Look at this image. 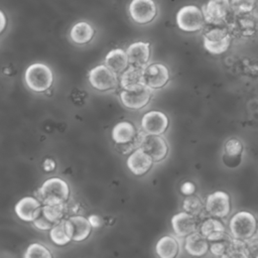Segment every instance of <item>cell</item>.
<instances>
[{
    "label": "cell",
    "instance_id": "cell-4",
    "mask_svg": "<svg viewBox=\"0 0 258 258\" xmlns=\"http://www.w3.org/2000/svg\"><path fill=\"white\" fill-rule=\"evenodd\" d=\"M70 196V187L67 181L59 177L46 179L38 188L37 200L42 205L67 203Z\"/></svg>",
    "mask_w": 258,
    "mask_h": 258
},
{
    "label": "cell",
    "instance_id": "cell-22",
    "mask_svg": "<svg viewBox=\"0 0 258 258\" xmlns=\"http://www.w3.org/2000/svg\"><path fill=\"white\" fill-rule=\"evenodd\" d=\"M144 68L129 66L121 74V77H120L121 88L123 90H134L142 86H145Z\"/></svg>",
    "mask_w": 258,
    "mask_h": 258
},
{
    "label": "cell",
    "instance_id": "cell-29",
    "mask_svg": "<svg viewBox=\"0 0 258 258\" xmlns=\"http://www.w3.org/2000/svg\"><path fill=\"white\" fill-rule=\"evenodd\" d=\"M49 237L51 241L58 246L67 245L72 241V238L69 236L66 229V219H62L53 225L49 230Z\"/></svg>",
    "mask_w": 258,
    "mask_h": 258
},
{
    "label": "cell",
    "instance_id": "cell-8",
    "mask_svg": "<svg viewBox=\"0 0 258 258\" xmlns=\"http://www.w3.org/2000/svg\"><path fill=\"white\" fill-rule=\"evenodd\" d=\"M202 10L206 23L210 25L226 24L233 13L230 0H208Z\"/></svg>",
    "mask_w": 258,
    "mask_h": 258
},
{
    "label": "cell",
    "instance_id": "cell-38",
    "mask_svg": "<svg viewBox=\"0 0 258 258\" xmlns=\"http://www.w3.org/2000/svg\"><path fill=\"white\" fill-rule=\"evenodd\" d=\"M88 219H89L93 228H97V227L101 226V220L97 215H91Z\"/></svg>",
    "mask_w": 258,
    "mask_h": 258
},
{
    "label": "cell",
    "instance_id": "cell-13",
    "mask_svg": "<svg viewBox=\"0 0 258 258\" xmlns=\"http://www.w3.org/2000/svg\"><path fill=\"white\" fill-rule=\"evenodd\" d=\"M201 219L199 216L191 215L187 212H180L171 218V226L173 232L178 237H186L196 232L200 228Z\"/></svg>",
    "mask_w": 258,
    "mask_h": 258
},
{
    "label": "cell",
    "instance_id": "cell-19",
    "mask_svg": "<svg viewBox=\"0 0 258 258\" xmlns=\"http://www.w3.org/2000/svg\"><path fill=\"white\" fill-rule=\"evenodd\" d=\"M153 162V159L140 147L132 151L127 158V166L135 175L145 174Z\"/></svg>",
    "mask_w": 258,
    "mask_h": 258
},
{
    "label": "cell",
    "instance_id": "cell-33",
    "mask_svg": "<svg viewBox=\"0 0 258 258\" xmlns=\"http://www.w3.org/2000/svg\"><path fill=\"white\" fill-rule=\"evenodd\" d=\"M231 239H232V236L227 234L222 239L211 241L210 242V251H211V253L215 256L227 257L228 248H229V244H230Z\"/></svg>",
    "mask_w": 258,
    "mask_h": 258
},
{
    "label": "cell",
    "instance_id": "cell-32",
    "mask_svg": "<svg viewBox=\"0 0 258 258\" xmlns=\"http://www.w3.org/2000/svg\"><path fill=\"white\" fill-rule=\"evenodd\" d=\"M182 209L191 215L200 217L204 211V204L199 197L189 195L183 200Z\"/></svg>",
    "mask_w": 258,
    "mask_h": 258
},
{
    "label": "cell",
    "instance_id": "cell-25",
    "mask_svg": "<svg viewBox=\"0 0 258 258\" xmlns=\"http://www.w3.org/2000/svg\"><path fill=\"white\" fill-rule=\"evenodd\" d=\"M105 64L117 75H121L130 66L127 52L121 48L110 50L105 57Z\"/></svg>",
    "mask_w": 258,
    "mask_h": 258
},
{
    "label": "cell",
    "instance_id": "cell-12",
    "mask_svg": "<svg viewBox=\"0 0 258 258\" xmlns=\"http://www.w3.org/2000/svg\"><path fill=\"white\" fill-rule=\"evenodd\" d=\"M152 91L153 90L146 85L134 90H122L120 93V100L126 108L139 110L148 104Z\"/></svg>",
    "mask_w": 258,
    "mask_h": 258
},
{
    "label": "cell",
    "instance_id": "cell-3",
    "mask_svg": "<svg viewBox=\"0 0 258 258\" xmlns=\"http://www.w3.org/2000/svg\"><path fill=\"white\" fill-rule=\"evenodd\" d=\"M232 37L227 24L212 25L203 35L204 47L212 54L224 53L230 47Z\"/></svg>",
    "mask_w": 258,
    "mask_h": 258
},
{
    "label": "cell",
    "instance_id": "cell-18",
    "mask_svg": "<svg viewBox=\"0 0 258 258\" xmlns=\"http://www.w3.org/2000/svg\"><path fill=\"white\" fill-rule=\"evenodd\" d=\"M14 211L20 220L33 222L41 213L42 204L35 197H24L16 203Z\"/></svg>",
    "mask_w": 258,
    "mask_h": 258
},
{
    "label": "cell",
    "instance_id": "cell-21",
    "mask_svg": "<svg viewBox=\"0 0 258 258\" xmlns=\"http://www.w3.org/2000/svg\"><path fill=\"white\" fill-rule=\"evenodd\" d=\"M199 231L210 242L222 239L227 235L225 225L222 223V221H220L219 218L212 217V216L205 218L201 222Z\"/></svg>",
    "mask_w": 258,
    "mask_h": 258
},
{
    "label": "cell",
    "instance_id": "cell-10",
    "mask_svg": "<svg viewBox=\"0 0 258 258\" xmlns=\"http://www.w3.org/2000/svg\"><path fill=\"white\" fill-rule=\"evenodd\" d=\"M205 210L209 216L219 219L226 218L231 212L230 196L223 190H217L207 197Z\"/></svg>",
    "mask_w": 258,
    "mask_h": 258
},
{
    "label": "cell",
    "instance_id": "cell-2",
    "mask_svg": "<svg viewBox=\"0 0 258 258\" xmlns=\"http://www.w3.org/2000/svg\"><path fill=\"white\" fill-rule=\"evenodd\" d=\"M229 230L233 238L248 241L257 234L258 222L252 213L240 211L231 218Z\"/></svg>",
    "mask_w": 258,
    "mask_h": 258
},
{
    "label": "cell",
    "instance_id": "cell-14",
    "mask_svg": "<svg viewBox=\"0 0 258 258\" xmlns=\"http://www.w3.org/2000/svg\"><path fill=\"white\" fill-rule=\"evenodd\" d=\"M92 225L89 219L81 215H72L66 219V229L69 236L75 242H81L87 239L91 233Z\"/></svg>",
    "mask_w": 258,
    "mask_h": 258
},
{
    "label": "cell",
    "instance_id": "cell-5",
    "mask_svg": "<svg viewBox=\"0 0 258 258\" xmlns=\"http://www.w3.org/2000/svg\"><path fill=\"white\" fill-rule=\"evenodd\" d=\"M227 26L232 36L240 38H249L258 31V15L255 12L236 14L232 13Z\"/></svg>",
    "mask_w": 258,
    "mask_h": 258
},
{
    "label": "cell",
    "instance_id": "cell-16",
    "mask_svg": "<svg viewBox=\"0 0 258 258\" xmlns=\"http://www.w3.org/2000/svg\"><path fill=\"white\" fill-rule=\"evenodd\" d=\"M169 80L168 69L159 62L147 64L144 68L145 85L150 89H159L167 84Z\"/></svg>",
    "mask_w": 258,
    "mask_h": 258
},
{
    "label": "cell",
    "instance_id": "cell-17",
    "mask_svg": "<svg viewBox=\"0 0 258 258\" xmlns=\"http://www.w3.org/2000/svg\"><path fill=\"white\" fill-rule=\"evenodd\" d=\"M167 116L160 111H150L143 115L141 119V128L147 134L161 135L168 127Z\"/></svg>",
    "mask_w": 258,
    "mask_h": 258
},
{
    "label": "cell",
    "instance_id": "cell-1",
    "mask_svg": "<svg viewBox=\"0 0 258 258\" xmlns=\"http://www.w3.org/2000/svg\"><path fill=\"white\" fill-rule=\"evenodd\" d=\"M145 134L143 130L137 131L131 122L121 121L112 129V140L120 153L127 154L140 147Z\"/></svg>",
    "mask_w": 258,
    "mask_h": 258
},
{
    "label": "cell",
    "instance_id": "cell-20",
    "mask_svg": "<svg viewBox=\"0 0 258 258\" xmlns=\"http://www.w3.org/2000/svg\"><path fill=\"white\" fill-rule=\"evenodd\" d=\"M126 52L130 66L144 68L150 57V44L144 41L133 42L127 47Z\"/></svg>",
    "mask_w": 258,
    "mask_h": 258
},
{
    "label": "cell",
    "instance_id": "cell-6",
    "mask_svg": "<svg viewBox=\"0 0 258 258\" xmlns=\"http://www.w3.org/2000/svg\"><path fill=\"white\" fill-rule=\"evenodd\" d=\"M27 87L37 93L47 91L53 81V75L48 66L40 62L30 64L24 75Z\"/></svg>",
    "mask_w": 258,
    "mask_h": 258
},
{
    "label": "cell",
    "instance_id": "cell-30",
    "mask_svg": "<svg viewBox=\"0 0 258 258\" xmlns=\"http://www.w3.org/2000/svg\"><path fill=\"white\" fill-rule=\"evenodd\" d=\"M227 257H250L247 241L232 237L229 244Z\"/></svg>",
    "mask_w": 258,
    "mask_h": 258
},
{
    "label": "cell",
    "instance_id": "cell-24",
    "mask_svg": "<svg viewBox=\"0 0 258 258\" xmlns=\"http://www.w3.org/2000/svg\"><path fill=\"white\" fill-rule=\"evenodd\" d=\"M184 249L189 255L203 256L210 250V241L198 230L185 237Z\"/></svg>",
    "mask_w": 258,
    "mask_h": 258
},
{
    "label": "cell",
    "instance_id": "cell-39",
    "mask_svg": "<svg viewBox=\"0 0 258 258\" xmlns=\"http://www.w3.org/2000/svg\"><path fill=\"white\" fill-rule=\"evenodd\" d=\"M0 16H1V27H0V31L2 32L5 28V25H6V18H5V15L3 13V11H0Z\"/></svg>",
    "mask_w": 258,
    "mask_h": 258
},
{
    "label": "cell",
    "instance_id": "cell-15",
    "mask_svg": "<svg viewBox=\"0 0 258 258\" xmlns=\"http://www.w3.org/2000/svg\"><path fill=\"white\" fill-rule=\"evenodd\" d=\"M140 148H142L153 159L154 162L164 159L168 151V146L164 138H162L160 135L147 133L142 140Z\"/></svg>",
    "mask_w": 258,
    "mask_h": 258
},
{
    "label": "cell",
    "instance_id": "cell-36",
    "mask_svg": "<svg viewBox=\"0 0 258 258\" xmlns=\"http://www.w3.org/2000/svg\"><path fill=\"white\" fill-rule=\"evenodd\" d=\"M195 184L190 181H186L184 182L181 186H180V191L185 195V196H189V195H192L195 192Z\"/></svg>",
    "mask_w": 258,
    "mask_h": 258
},
{
    "label": "cell",
    "instance_id": "cell-23",
    "mask_svg": "<svg viewBox=\"0 0 258 258\" xmlns=\"http://www.w3.org/2000/svg\"><path fill=\"white\" fill-rule=\"evenodd\" d=\"M244 151V145L238 138L229 139L224 146V163L229 167H236L240 164L242 154Z\"/></svg>",
    "mask_w": 258,
    "mask_h": 258
},
{
    "label": "cell",
    "instance_id": "cell-27",
    "mask_svg": "<svg viewBox=\"0 0 258 258\" xmlns=\"http://www.w3.org/2000/svg\"><path fill=\"white\" fill-rule=\"evenodd\" d=\"M155 251L161 258H174L179 252V244L175 238L166 235L157 241Z\"/></svg>",
    "mask_w": 258,
    "mask_h": 258
},
{
    "label": "cell",
    "instance_id": "cell-37",
    "mask_svg": "<svg viewBox=\"0 0 258 258\" xmlns=\"http://www.w3.org/2000/svg\"><path fill=\"white\" fill-rule=\"evenodd\" d=\"M55 165H56V164H55V162H54L53 159H51V158H46V159L44 160L43 164H42V167H43V169H44L45 171H52V170H54Z\"/></svg>",
    "mask_w": 258,
    "mask_h": 258
},
{
    "label": "cell",
    "instance_id": "cell-7",
    "mask_svg": "<svg viewBox=\"0 0 258 258\" xmlns=\"http://www.w3.org/2000/svg\"><path fill=\"white\" fill-rule=\"evenodd\" d=\"M206 20L201 10L196 5L181 7L176 14V24L178 28L185 32H196L205 26Z\"/></svg>",
    "mask_w": 258,
    "mask_h": 258
},
{
    "label": "cell",
    "instance_id": "cell-9",
    "mask_svg": "<svg viewBox=\"0 0 258 258\" xmlns=\"http://www.w3.org/2000/svg\"><path fill=\"white\" fill-rule=\"evenodd\" d=\"M89 82L98 91H109L116 88L118 84L117 74L111 71L106 64L95 67L89 72Z\"/></svg>",
    "mask_w": 258,
    "mask_h": 258
},
{
    "label": "cell",
    "instance_id": "cell-26",
    "mask_svg": "<svg viewBox=\"0 0 258 258\" xmlns=\"http://www.w3.org/2000/svg\"><path fill=\"white\" fill-rule=\"evenodd\" d=\"M95 30L93 26L86 22V21H80L73 25L70 31L71 39L77 43V44H85L92 40L94 37Z\"/></svg>",
    "mask_w": 258,
    "mask_h": 258
},
{
    "label": "cell",
    "instance_id": "cell-31",
    "mask_svg": "<svg viewBox=\"0 0 258 258\" xmlns=\"http://www.w3.org/2000/svg\"><path fill=\"white\" fill-rule=\"evenodd\" d=\"M233 13L243 14L255 12L258 6V0H230Z\"/></svg>",
    "mask_w": 258,
    "mask_h": 258
},
{
    "label": "cell",
    "instance_id": "cell-34",
    "mask_svg": "<svg viewBox=\"0 0 258 258\" xmlns=\"http://www.w3.org/2000/svg\"><path fill=\"white\" fill-rule=\"evenodd\" d=\"M25 258H51L49 250L39 243H33L28 246L24 254Z\"/></svg>",
    "mask_w": 258,
    "mask_h": 258
},
{
    "label": "cell",
    "instance_id": "cell-28",
    "mask_svg": "<svg viewBox=\"0 0 258 258\" xmlns=\"http://www.w3.org/2000/svg\"><path fill=\"white\" fill-rule=\"evenodd\" d=\"M42 213L49 221L53 223H57L62 219H64V216L69 213L68 204L60 203V204L42 205Z\"/></svg>",
    "mask_w": 258,
    "mask_h": 258
},
{
    "label": "cell",
    "instance_id": "cell-11",
    "mask_svg": "<svg viewBox=\"0 0 258 258\" xmlns=\"http://www.w3.org/2000/svg\"><path fill=\"white\" fill-rule=\"evenodd\" d=\"M129 14L134 22L147 24L155 18L157 7L153 0H132L129 4Z\"/></svg>",
    "mask_w": 258,
    "mask_h": 258
},
{
    "label": "cell",
    "instance_id": "cell-35",
    "mask_svg": "<svg viewBox=\"0 0 258 258\" xmlns=\"http://www.w3.org/2000/svg\"><path fill=\"white\" fill-rule=\"evenodd\" d=\"M32 223H33V225H34L35 228H37V229H39V230H42V231H49V230L53 227V225L55 224V223L49 221V220L44 216V214L42 213V211H41V213L39 214V216H38Z\"/></svg>",
    "mask_w": 258,
    "mask_h": 258
}]
</instances>
